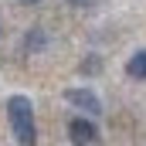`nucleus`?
<instances>
[{"mask_svg": "<svg viewBox=\"0 0 146 146\" xmlns=\"http://www.w3.org/2000/svg\"><path fill=\"white\" fill-rule=\"evenodd\" d=\"M7 115H10V129L21 146H37V129H34V109L27 95H10L7 99Z\"/></svg>", "mask_w": 146, "mask_h": 146, "instance_id": "nucleus-1", "label": "nucleus"}, {"mask_svg": "<svg viewBox=\"0 0 146 146\" xmlns=\"http://www.w3.org/2000/svg\"><path fill=\"white\" fill-rule=\"evenodd\" d=\"M65 102H72L75 109L92 112V115H99V112H102L99 95H95V92H88V88H65Z\"/></svg>", "mask_w": 146, "mask_h": 146, "instance_id": "nucleus-2", "label": "nucleus"}, {"mask_svg": "<svg viewBox=\"0 0 146 146\" xmlns=\"http://www.w3.org/2000/svg\"><path fill=\"white\" fill-rule=\"evenodd\" d=\"M68 136H72L75 146H92L99 139V129H95L88 119H72V122H68Z\"/></svg>", "mask_w": 146, "mask_h": 146, "instance_id": "nucleus-3", "label": "nucleus"}, {"mask_svg": "<svg viewBox=\"0 0 146 146\" xmlns=\"http://www.w3.org/2000/svg\"><path fill=\"white\" fill-rule=\"evenodd\" d=\"M126 72H129V78H139V82H143L146 78V51H136V54L129 58Z\"/></svg>", "mask_w": 146, "mask_h": 146, "instance_id": "nucleus-4", "label": "nucleus"}, {"mask_svg": "<svg viewBox=\"0 0 146 146\" xmlns=\"http://www.w3.org/2000/svg\"><path fill=\"white\" fill-rule=\"evenodd\" d=\"M41 41H44V34H41V31H31V37H27V48H41Z\"/></svg>", "mask_w": 146, "mask_h": 146, "instance_id": "nucleus-5", "label": "nucleus"}, {"mask_svg": "<svg viewBox=\"0 0 146 146\" xmlns=\"http://www.w3.org/2000/svg\"><path fill=\"white\" fill-rule=\"evenodd\" d=\"M68 3H75V7H85V3H92V0H68Z\"/></svg>", "mask_w": 146, "mask_h": 146, "instance_id": "nucleus-6", "label": "nucleus"}, {"mask_svg": "<svg viewBox=\"0 0 146 146\" xmlns=\"http://www.w3.org/2000/svg\"><path fill=\"white\" fill-rule=\"evenodd\" d=\"M21 3H37V0H21Z\"/></svg>", "mask_w": 146, "mask_h": 146, "instance_id": "nucleus-7", "label": "nucleus"}]
</instances>
